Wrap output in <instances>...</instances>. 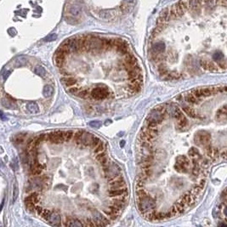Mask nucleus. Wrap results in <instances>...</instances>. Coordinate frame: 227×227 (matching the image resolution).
<instances>
[{"instance_id":"nucleus-1","label":"nucleus","mask_w":227,"mask_h":227,"mask_svg":"<svg viewBox=\"0 0 227 227\" xmlns=\"http://www.w3.org/2000/svg\"><path fill=\"white\" fill-rule=\"evenodd\" d=\"M137 206L141 214H146L147 212L151 211L156 207V201L151 198L150 195H148L145 198L137 200Z\"/></svg>"},{"instance_id":"nucleus-2","label":"nucleus","mask_w":227,"mask_h":227,"mask_svg":"<svg viewBox=\"0 0 227 227\" xmlns=\"http://www.w3.org/2000/svg\"><path fill=\"white\" fill-rule=\"evenodd\" d=\"M90 95L94 100H100L108 98L109 96L111 95V94L106 86H105V85H99L98 87H95V88L92 89Z\"/></svg>"},{"instance_id":"nucleus-3","label":"nucleus","mask_w":227,"mask_h":227,"mask_svg":"<svg viewBox=\"0 0 227 227\" xmlns=\"http://www.w3.org/2000/svg\"><path fill=\"white\" fill-rule=\"evenodd\" d=\"M65 131H54L46 135L45 140L54 144H61L65 141Z\"/></svg>"},{"instance_id":"nucleus-4","label":"nucleus","mask_w":227,"mask_h":227,"mask_svg":"<svg viewBox=\"0 0 227 227\" xmlns=\"http://www.w3.org/2000/svg\"><path fill=\"white\" fill-rule=\"evenodd\" d=\"M210 138H211V136L209 133H207L206 131H201V132H198L195 135L194 141H195V143L198 145L205 146V145L210 142Z\"/></svg>"},{"instance_id":"nucleus-5","label":"nucleus","mask_w":227,"mask_h":227,"mask_svg":"<svg viewBox=\"0 0 227 227\" xmlns=\"http://www.w3.org/2000/svg\"><path fill=\"white\" fill-rule=\"evenodd\" d=\"M109 185H110V189H118V188H122L126 186V183L125 180L122 175H119L116 178L112 179L111 180L109 181Z\"/></svg>"},{"instance_id":"nucleus-6","label":"nucleus","mask_w":227,"mask_h":227,"mask_svg":"<svg viewBox=\"0 0 227 227\" xmlns=\"http://www.w3.org/2000/svg\"><path fill=\"white\" fill-rule=\"evenodd\" d=\"M129 191L127 188L122 187L118 189H109L108 190V196L110 198H117V196H127L128 198Z\"/></svg>"},{"instance_id":"nucleus-7","label":"nucleus","mask_w":227,"mask_h":227,"mask_svg":"<svg viewBox=\"0 0 227 227\" xmlns=\"http://www.w3.org/2000/svg\"><path fill=\"white\" fill-rule=\"evenodd\" d=\"M181 107H182V110H183L186 113L187 116H189L190 117L198 118V119H204V118H205V117L203 116V115L199 114V113H198L194 109L191 108V106H185V105H184V104H182Z\"/></svg>"},{"instance_id":"nucleus-8","label":"nucleus","mask_w":227,"mask_h":227,"mask_svg":"<svg viewBox=\"0 0 227 227\" xmlns=\"http://www.w3.org/2000/svg\"><path fill=\"white\" fill-rule=\"evenodd\" d=\"M47 221L49 222L51 225H55V226L62 225L61 215L58 213H56V212H50V214L49 215V217H48Z\"/></svg>"},{"instance_id":"nucleus-9","label":"nucleus","mask_w":227,"mask_h":227,"mask_svg":"<svg viewBox=\"0 0 227 227\" xmlns=\"http://www.w3.org/2000/svg\"><path fill=\"white\" fill-rule=\"evenodd\" d=\"M199 64L200 66L204 70H207V71H210V72H214V71H217V66H215L214 64L212 61H207V60H200L199 61Z\"/></svg>"},{"instance_id":"nucleus-10","label":"nucleus","mask_w":227,"mask_h":227,"mask_svg":"<svg viewBox=\"0 0 227 227\" xmlns=\"http://www.w3.org/2000/svg\"><path fill=\"white\" fill-rule=\"evenodd\" d=\"M164 50H165V44L162 42L155 43H153V45L151 47V54H155V55L162 54Z\"/></svg>"},{"instance_id":"nucleus-11","label":"nucleus","mask_w":227,"mask_h":227,"mask_svg":"<svg viewBox=\"0 0 227 227\" xmlns=\"http://www.w3.org/2000/svg\"><path fill=\"white\" fill-rule=\"evenodd\" d=\"M63 225H66V226H83V225H84L83 223H82L79 219H72V218L67 219V220H66V222Z\"/></svg>"},{"instance_id":"nucleus-12","label":"nucleus","mask_w":227,"mask_h":227,"mask_svg":"<svg viewBox=\"0 0 227 227\" xmlns=\"http://www.w3.org/2000/svg\"><path fill=\"white\" fill-rule=\"evenodd\" d=\"M188 120L186 119V117H185L184 116L182 117L181 118H180L179 120H177V125H178V129L180 130H185L186 129V128L188 127Z\"/></svg>"},{"instance_id":"nucleus-13","label":"nucleus","mask_w":227,"mask_h":227,"mask_svg":"<svg viewBox=\"0 0 227 227\" xmlns=\"http://www.w3.org/2000/svg\"><path fill=\"white\" fill-rule=\"evenodd\" d=\"M61 82L66 87H72L77 83V79L74 78L73 77H65L61 79Z\"/></svg>"},{"instance_id":"nucleus-14","label":"nucleus","mask_w":227,"mask_h":227,"mask_svg":"<svg viewBox=\"0 0 227 227\" xmlns=\"http://www.w3.org/2000/svg\"><path fill=\"white\" fill-rule=\"evenodd\" d=\"M188 155H189L191 158H196V159H198L199 161L203 158V157H202V156H201V154L199 153L198 149L196 148V147L191 148V150H190L189 152H188Z\"/></svg>"},{"instance_id":"nucleus-15","label":"nucleus","mask_w":227,"mask_h":227,"mask_svg":"<svg viewBox=\"0 0 227 227\" xmlns=\"http://www.w3.org/2000/svg\"><path fill=\"white\" fill-rule=\"evenodd\" d=\"M43 169H44V167L43 165L39 164L38 162H34L31 167V171L33 174H40Z\"/></svg>"},{"instance_id":"nucleus-16","label":"nucleus","mask_w":227,"mask_h":227,"mask_svg":"<svg viewBox=\"0 0 227 227\" xmlns=\"http://www.w3.org/2000/svg\"><path fill=\"white\" fill-rule=\"evenodd\" d=\"M185 101L190 103V104H196L199 102V99L196 98V96L192 94V93H188L187 95H185Z\"/></svg>"},{"instance_id":"nucleus-17","label":"nucleus","mask_w":227,"mask_h":227,"mask_svg":"<svg viewBox=\"0 0 227 227\" xmlns=\"http://www.w3.org/2000/svg\"><path fill=\"white\" fill-rule=\"evenodd\" d=\"M53 92H54L53 87L50 86V85H45L43 90V95L45 98H49L53 95Z\"/></svg>"},{"instance_id":"nucleus-18","label":"nucleus","mask_w":227,"mask_h":227,"mask_svg":"<svg viewBox=\"0 0 227 227\" xmlns=\"http://www.w3.org/2000/svg\"><path fill=\"white\" fill-rule=\"evenodd\" d=\"M3 106L7 107V108H14V107H16V106H14V102L13 99H11L9 97H6L3 100Z\"/></svg>"},{"instance_id":"nucleus-19","label":"nucleus","mask_w":227,"mask_h":227,"mask_svg":"<svg viewBox=\"0 0 227 227\" xmlns=\"http://www.w3.org/2000/svg\"><path fill=\"white\" fill-rule=\"evenodd\" d=\"M176 163H179V164H181V165H185V166H186V167H189V166H190V160H189L188 158H186V157H185V156L181 155V156H180V157H177Z\"/></svg>"},{"instance_id":"nucleus-20","label":"nucleus","mask_w":227,"mask_h":227,"mask_svg":"<svg viewBox=\"0 0 227 227\" xmlns=\"http://www.w3.org/2000/svg\"><path fill=\"white\" fill-rule=\"evenodd\" d=\"M27 109L31 113H38L39 111L38 106L35 102H30L27 105Z\"/></svg>"},{"instance_id":"nucleus-21","label":"nucleus","mask_w":227,"mask_h":227,"mask_svg":"<svg viewBox=\"0 0 227 227\" xmlns=\"http://www.w3.org/2000/svg\"><path fill=\"white\" fill-rule=\"evenodd\" d=\"M26 201H28V202H32V203H33L36 204L37 203H38V201H39L38 194V193H36V192L32 193L31 195H30L29 196H27V198H26Z\"/></svg>"},{"instance_id":"nucleus-22","label":"nucleus","mask_w":227,"mask_h":227,"mask_svg":"<svg viewBox=\"0 0 227 227\" xmlns=\"http://www.w3.org/2000/svg\"><path fill=\"white\" fill-rule=\"evenodd\" d=\"M213 59H214V61L220 62V61H224L225 57H224V55H223L221 52L217 51V52H215V53L213 55Z\"/></svg>"},{"instance_id":"nucleus-23","label":"nucleus","mask_w":227,"mask_h":227,"mask_svg":"<svg viewBox=\"0 0 227 227\" xmlns=\"http://www.w3.org/2000/svg\"><path fill=\"white\" fill-rule=\"evenodd\" d=\"M174 169H175L177 172H182V173L188 172V167L179 164V163H175V165H174Z\"/></svg>"},{"instance_id":"nucleus-24","label":"nucleus","mask_w":227,"mask_h":227,"mask_svg":"<svg viewBox=\"0 0 227 227\" xmlns=\"http://www.w3.org/2000/svg\"><path fill=\"white\" fill-rule=\"evenodd\" d=\"M89 95V93L88 90H86V89H83L81 88V89L76 94L77 96H78V97L82 98V99H86L88 96Z\"/></svg>"},{"instance_id":"nucleus-25","label":"nucleus","mask_w":227,"mask_h":227,"mask_svg":"<svg viewBox=\"0 0 227 227\" xmlns=\"http://www.w3.org/2000/svg\"><path fill=\"white\" fill-rule=\"evenodd\" d=\"M34 72L37 74V75H38L40 77H44V76H45V74H46L45 69H44L43 67H42V66H37V67H35Z\"/></svg>"},{"instance_id":"nucleus-26","label":"nucleus","mask_w":227,"mask_h":227,"mask_svg":"<svg viewBox=\"0 0 227 227\" xmlns=\"http://www.w3.org/2000/svg\"><path fill=\"white\" fill-rule=\"evenodd\" d=\"M101 140H100V138H98V137H95V136H93V138L90 141V143H89V146H93V147H95L97 146L101 142Z\"/></svg>"},{"instance_id":"nucleus-27","label":"nucleus","mask_w":227,"mask_h":227,"mask_svg":"<svg viewBox=\"0 0 227 227\" xmlns=\"http://www.w3.org/2000/svg\"><path fill=\"white\" fill-rule=\"evenodd\" d=\"M200 164L198 165H193V168L191 169V174L195 177H198L200 175Z\"/></svg>"},{"instance_id":"nucleus-28","label":"nucleus","mask_w":227,"mask_h":227,"mask_svg":"<svg viewBox=\"0 0 227 227\" xmlns=\"http://www.w3.org/2000/svg\"><path fill=\"white\" fill-rule=\"evenodd\" d=\"M19 195V189H18V185L17 183H14V187H13V201L14 202Z\"/></svg>"},{"instance_id":"nucleus-29","label":"nucleus","mask_w":227,"mask_h":227,"mask_svg":"<svg viewBox=\"0 0 227 227\" xmlns=\"http://www.w3.org/2000/svg\"><path fill=\"white\" fill-rule=\"evenodd\" d=\"M105 147H106L105 144H104L103 141H101L97 146L95 147V153H99V152H100V151H103L104 150H105Z\"/></svg>"},{"instance_id":"nucleus-30","label":"nucleus","mask_w":227,"mask_h":227,"mask_svg":"<svg viewBox=\"0 0 227 227\" xmlns=\"http://www.w3.org/2000/svg\"><path fill=\"white\" fill-rule=\"evenodd\" d=\"M73 135H74V132L73 131H65V141H70L73 138Z\"/></svg>"},{"instance_id":"nucleus-31","label":"nucleus","mask_w":227,"mask_h":227,"mask_svg":"<svg viewBox=\"0 0 227 227\" xmlns=\"http://www.w3.org/2000/svg\"><path fill=\"white\" fill-rule=\"evenodd\" d=\"M142 170V173L145 176H146V178H150V177H151L152 176V174H153V171L151 170V169L150 168V169H141Z\"/></svg>"},{"instance_id":"nucleus-32","label":"nucleus","mask_w":227,"mask_h":227,"mask_svg":"<svg viewBox=\"0 0 227 227\" xmlns=\"http://www.w3.org/2000/svg\"><path fill=\"white\" fill-rule=\"evenodd\" d=\"M26 63H27V59H26L24 56H20L16 59V64L18 66H24Z\"/></svg>"},{"instance_id":"nucleus-33","label":"nucleus","mask_w":227,"mask_h":227,"mask_svg":"<svg viewBox=\"0 0 227 227\" xmlns=\"http://www.w3.org/2000/svg\"><path fill=\"white\" fill-rule=\"evenodd\" d=\"M56 38H57V35L53 33V34H50L49 36H47L46 38H44V41H45V42H52V41H55Z\"/></svg>"},{"instance_id":"nucleus-34","label":"nucleus","mask_w":227,"mask_h":227,"mask_svg":"<svg viewBox=\"0 0 227 227\" xmlns=\"http://www.w3.org/2000/svg\"><path fill=\"white\" fill-rule=\"evenodd\" d=\"M71 13L72 14V16H76L77 14H80V9L77 6H73L72 7V9H71Z\"/></svg>"},{"instance_id":"nucleus-35","label":"nucleus","mask_w":227,"mask_h":227,"mask_svg":"<svg viewBox=\"0 0 227 227\" xmlns=\"http://www.w3.org/2000/svg\"><path fill=\"white\" fill-rule=\"evenodd\" d=\"M83 130H78L77 132H74V135H73V138L74 140H77V139H81L82 135L83 134Z\"/></svg>"},{"instance_id":"nucleus-36","label":"nucleus","mask_w":227,"mask_h":227,"mask_svg":"<svg viewBox=\"0 0 227 227\" xmlns=\"http://www.w3.org/2000/svg\"><path fill=\"white\" fill-rule=\"evenodd\" d=\"M100 164H101L102 166H105V165H107L108 164V163H110V161H109V159L107 158V156H106V157H102L101 159L100 160Z\"/></svg>"},{"instance_id":"nucleus-37","label":"nucleus","mask_w":227,"mask_h":227,"mask_svg":"<svg viewBox=\"0 0 227 227\" xmlns=\"http://www.w3.org/2000/svg\"><path fill=\"white\" fill-rule=\"evenodd\" d=\"M80 89H81L80 87H73V86H72V87H70V88H69V92L71 93V94L76 95V94L80 90Z\"/></svg>"},{"instance_id":"nucleus-38","label":"nucleus","mask_w":227,"mask_h":227,"mask_svg":"<svg viewBox=\"0 0 227 227\" xmlns=\"http://www.w3.org/2000/svg\"><path fill=\"white\" fill-rule=\"evenodd\" d=\"M106 152H104V151H100V152H99V153H96L95 159H96V160H98V161H100V159H101L102 157H106Z\"/></svg>"},{"instance_id":"nucleus-39","label":"nucleus","mask_w":227,"mask_h":227,"mask_svg":"<svg viewBox=\"0 0 227 227\" xmlns=\"http://www.w3.org/2000/svg\"><path fill=\"white\" fill-rule=\"evenodd\" d=\"M100 124H101V122H98V121H93V122H90V124H89V125H90L91 127H93V128H100Z\"/></svg>"},{"instance_id":"nucleus-40","label":"nucleus","mask_w":227,"mask_h":227,"mask_svg":"<svg viewBox=\"0 0 227 227\" xmlns=\"http://www.w3.org/2000/svg\"><path fill=\"white\" fill-rule=\"evenodd\" d=\"M201 166L203 167V168H208V160L207 159H201Z\"/></svg>"},{"instance_id":"nucleus-41","label":"nucleus","mask_w":227,"mask_h":227,"mask_svg":"<svg viewBox=\"0 0 227 227\" xmlns=\"http://www.w3.org/2000/svg\"><path fill=\"white\" fill-rule=\"evenodd\" d=\"M34 210H36V212H37V213H38V214H41V213H42V211H43V208H41V207L37 206V207H35V209H34Z\"/></svg>"},{"instance_id":"nucleus-42","label":"nucleus","mask_w":227,"mask_h":227,"mask_svg":"<svg viewBox=\"0 0 227 227\" xmlns=\"http://www.w3.org/2000/svg\"><path fill=\"white\" fill-rule=\"evenodd\" d=\"M10 73H11L10 71H8V72H4V74H3V79L5 80V79L7 78V77H9V75Z\"/></svg>"},{"instance_id":"nucleus-43","label":"nucleus","mask_w":227,"mask_h":227,"mask_svg":"<svg viewBox=\"0 0 227 227\" xmlns=\"http://www.w3.org/2000/svg\"><path fill=\"white\" fill-rule=\"evenodd\" d=\"M225 196H226V193H225V190H224V191L222 192V195H221V198H223V200H224V202L225 201Z\"/></svg>"},{"instance_id":"nucleus-44","label":"nucleus","mask_w":227,"mask_h":227,"mask_svg":"<svg viewBox=\"0 0 227 227\" xmlns=\"http://www.w3.org/2000/svg\"><path fill=\"white\" fill-rule=\"evenodd\" d=\"M0 117H1V118L3 119V120H4V119H5L4 115L3 114V112H2V111H0Z\"/></svg>"},{"instance_id":"nucleus-45","label":"nucleus","mask_w":227,"mask_h":227,"mask_svg":"<svg viewBox=\"0 0 227 227\" xmlns=\"http://www.w3.org/2000/svg\"><path fill=\"white\" fill-rule=\"evenodd\" d=\"M133 1H134V0H125V2L128 3H131Z\"/></svg>"}]
</instances>
